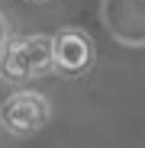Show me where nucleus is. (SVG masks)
Masks as SVG:
<instances>
[{
  "label": "nucleus",
  "mask_w": 145,
  "mask_h": 148,
  "mask_svg": "<svg viewBox=\"0 0 145 148\" xmlns=\"http://www.w3.org/2000/svg\"><path fill=\"white\" fill-rule=\"evenodd\" d=\"M3 39H7V19H3V13H0V45H3Z\"/></svg>",
  "instance_id": "4"
},
{
  "label": "nucleus",
  "mask_w": 145,
  "mask_h": 148,
  "mask_svg": "<svg viewBox=\"0 0 145 148\" xmlns=\"http://www.w3.org/2000/svg\"><path fill=\"white\" fill-rule=\"evenodd\" d=\"M55 68V39L52 36H16L0 48V77L23 84L42 77Z\"/></svg>",
  "instance_id": "1"
},
{
  "label": "nucleus",
  "mask_w": 145,
  "mask_h": 148,
  "mask_svg": "<svg viewBox=\"0 0 145 148\" xmlns=\"http://www.w3.org/2000/svg\"><path fill=\"white\" fill-rule=\"evenodd\" d=\"M48 100L36 90H16L0 106V126L10 135H32L48 122Z\"/></svg>",
  "instance_id": "2"
},
{
  "label": "nucleus",
  "mask_w": 145,
  "mask_h": 148,
  "mask_svg": "<svg viewBox=\"0 0 145 148\" xmlns=\"http://www.w3.org/2000/svg\"><path fill=\"white\" fill-rule=\"evenodd\" d=\"M93 64V42L81 29H61L55 36V68L68 77H78Z\"/></svg>",
  "instance_id": "3"
}]
</instances>
